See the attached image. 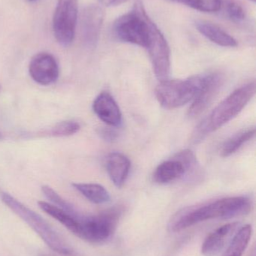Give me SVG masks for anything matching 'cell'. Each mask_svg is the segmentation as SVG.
I'll return each mask as SVG.
<instances>
[{
    "label": "cell",
    "instance_id": "cell-1",
    "mask_svg": "<svg viewBox=\"0 0 256 256\" xmlns=\"http://www.w3.org/2000/svg\"><path fill=\"white\" fill-rule=\"evenodd\" d=\"M252 202L246 196L227 197L202 206H192L177 212L170 220L168 230L180 232L195 224L213 219H231L248 214Z\"/></svg>",
    "mask_w": 256,
    "mask_h": 256
},
{
    "label": "cell",
    "instance_id": "cell-4",
    "mask_svg": "<svg viewBox=\"0 0 256 256\" xmlns=\"http://www.w3.org/2000/svg\"><path fill=\"white\" fill-rule=\"evenodd\" d=\"M123 214L121 207L107 209L95 215L80 214L74 234L93 244L106 243L114 236Z\"/></svg>",
    "mask_w": 256,
    "mask_h": 256
},
{
    "label": "cell",
    "instance_id": "cell-5",
    "mask_svg": "<svg viewBox=\"0 0 256 256\" xmlns=\"http://www.w3.org/2000/svg\"><path fill=\"white\" fill-rule=\"evenodd\" d=\"M151 21L142 2L137 1L130 12L116 20L113 24V34L121 42L147 49Z\"/></svg>",
    "mask_w": 256,
    "mask_h": 256
},
{
    "label": "cell",
    "instance_id": "cell-12",
    "mask_svg": "<svg viewBox=\"0 0 256 256\" xmlns=\"http://www.w3.org/2000/svg\"><path fill=\"white\" fill-rule=\"evenodd\" d=\"M240 224L237 222H229L216 228L210 233L201 246V254L204 256L219 255L228 244L231 242L234 234L238 231Z\"/></svg>",
    "mask_w": 256,
    "mask_h": 256
},
{
    "label": "cell",
    "instance_id": "cell-9",
    "mask_svg": "<svg viewBox=\"0 0 256 256\" xmlns=\"http://www.w3.org/2000/svg\"><path fill=\"white\" fill-rule=\"evenodd\" d=\"M223 84V76L219 73L202 75V82L188 110L189 117L196 118L204 112L219 94Z\"/></svg>",
    "mask_w": 256,
    "mask_h": 256
},
{
    "label": "cell",
    "instance_id": "cell-14",
    "mask_svg": "<svg viewBox=\"0 0 256 256\" xmlns=\"http://www.w3.org/2000/svg\"><path fill=\"white\" fill-rule=\"evenodd\" d=\"M106 168L111 182L120 188L127 180L131 168V162L126 155L120 152H113L106 160Z\"/></svg>",
    "mask_w": 256,
    "mask_h": 256
},
{
    "label": "cell",
    "instance_id": "cell-26",
    "mask_svg": "<svg viewBox=\"0 0 256 256\" xmlns=\"http://www.w3.org/2000/svg\"><path fill=\"white\" fill-rule=\"evenodd\" d=\"M98 134L99 136L107 142H114L118 137V132L113 127H101L98 129Z\"/></svg>",
    "mask_w": 256,
    "mask_h": 256
},
{
    "label": "cell",
    "instance_id": "cell-16",
    "mask_svg": "<svg viewBox=\"0 0 256 256\" xmlns=\"http://www.w3.org/2000/svg\"><path fill=\"white\" fill-rule=\"evenodd\" d=\"M185 170L183 164L173 156L158 166L153 174V179L160 184L170 183L184 178Z\"/></svg>",
    "mask_w": 256,
    "mask_h": 256
},
{
    "label": "cell",
    "instance_id": "cell-15",
    "mask_svg": "<svg viewBox=\"0 0 256 256\" xmlns=\"http://www.w3.org/2000/svg\"><path fill=\"white\" fill-rule=\"evenodd\" d=\"M198 31L207 39L225 48H234L237 46V42L231 34L227 33L219 26L207 20H198L195 22Z\"/></svg>",
    "mask_w": 256,
    "mask_h": 256
},
{
    "label": "cell",
    "instance_id": "cell-17",
    "mask_svg": "<svg viewBox=\"0 0 256 256\" xmlns=\"http://www.w3.org/2000/svg\"><path fill=\"white\" fill-rule=\"evenodd\" d=\"M38 204L45 213L64 226L72 234L75 233L78 225V216L81 214L78 212L75 214L69 213L66 210L46 202L39 201Z\"/></svg>",
    "mask_w": 256,
    "mask_h": 256
},
{
    "label": "cell",
    "instance_id": "cell-29",
    "mask_svg": "<svg viewBox=\"0 0 256 256\" xmlns=\"http://www.w3.org/2000/svg\"><path fill=\"white\" fill-rule=\"evenodd\" d=\"M249 1L252 2H254V3L255 2V0H249Z\"/></svg>",
    "mask_w": 256,
    "mask_h": 256
},
{
    "label": "cell",
    "instance_id": "cell-28",
    "mask_svg": "<svg viewBox=\"0 0 256 256\" xmlns=\"http://www.w3.org/2000/svg\"><path fill=\"white\" fill-rule=\"evenodd\" d=\"M3 138H4V136H3V134H2L1 132H0V141H1V140H3Z\"/></svg>",
    "mask_w": 256,
    "mask_h": 256
},
{
    "label": "cell",
    "instance_id": "cell-20",
    "mask_svg": "<svg viewBox=\"0 0 256 256\" xmlns=\"http://www.w3.org/2000/svg\"><path fill=\"white\" fill-rule=\"evenodd\" d=\"M255 135V128L245 130L237 132L231 138L227 140L222 144L220 150L221 156L223 158L231 156L237 152L243 144L252 140Z\"/></svg>",
    "mask_w": 256,
    "mask_h": 256
},
{
    "label": "cell",
    "instance_id": "cell-19",
    "mask_svg": "<svg viewBox=\"0 0 256 256\" xmlns=\"http://www.w3.org/2000/svg\"><path fill=\"white\" fill-rule=\"evenodd\" d=\"M72 186L87 200L94 204H104L111 200L108 191L99 184L74 183Z\"/></svg>",
    "mask_w": 256,
    "mask_h": 256
},
{
    "label": "cell",
    "instance_id": "cell-25",
    "mask_svg": "<svg viewBox=\"0 0 256 256\" xmlns=\"http://www.w3.org/2000/svg\"><path fill=\"white\" fill-rule=\"evenodd\" d=\"M42 191L44 195L46 196V198H48V200H50L54 206H57V207L66 210V212H69V213L75 214L78 212L71 203L66 201L63 197L60 196L59 195L54 189H52L51 186H48V185L42 186Z\"/></svg>",
    "mask_w": 256,
    "mask_h": 256
},
{
    "label": "cell",
    "instance_id": "cell-13",
    "mask_svg": "<svg viewBox=\"0 0 256 256\" xmlns=\"http://www.w3.org/2000/svg\"><path fill=\"white\" fill-rule=\"evenodd\" d=\"M93 110L99 120L110 127L118 128L122 124V112L113 96L102 92L95 99Z\"/></svg>",
    "mask_w": 256,
    "mask_h": 256
},
{
    "label": "cell",
    "instance_id": "cell-31",
    "mask_svg": "<svg viewBox=\"0 0 256 256\" xmlns=\"http://www.w3.org/2000/svg\"><path fill=\"white\" fill-rule=\"evenodd\" d=\"M0 90H1V85H0Z\"/></svg>",
    "mask_w": 256,
    "mask_h": 256
},
{
    "label": "cell",
    "instance_id": "cell-30",
    "mask_svg": "<svg viewBox=\"0 0 256 256\" xmlns=\"http://www.w3.org/2000/svg\"><path fill=\"white\" fill-rule=\"evenodd\" d=\"M28 1H30V2H35V1H36V0H28Z\"/></svg>",
    "mask_w": 256,
    "mask_h": 256
},
{
    "label": "cell",
    "instance_id": "cell-2",
    "mask_svg": "<svg viewBox=\"0 0 256 256\" xmlns=\"http://www.w3.org/2000/svg\"><path fill=\"white\" fill-rule=\"evenodd\" d=\"M255 94V82H251L234 90L206 117L192 132L194 144L202 141L207 135L217 130L235 118Z\"/></svg>",
    "mask_w": 256,
    "mask_h": 256
},
{
    "label": "cell",
    "instance_id": "cell-8",
    "mask_svg": "<svg viewBox=\"0 0 256 256\" xmlns=\"http://www.w3.org/2000/svg\"><path fill=\"white\" fill-rule=\"evenodd\" d=\"M155 76L160 81L168 80L171 69L169 46L159 27L153 20L150 25V42L147 48Z\"/></svg>",
    "mask_w": 256,
    "mask_h": 256
},
{
    "label": "cell",
    "instance_id": "cell-11",
    "mask_svg": "<svg viewBox=\"0 0 256 256\" xmlns=\"http://www.w3.org/2000/svg\"><path fill=\"white\" fill-rule=\"evenodd\" d=\"M103 20L104 12L99 6L92 4L83 10L80 20V31L86 44L92 46L97 43Z\"/></svg>",
    "mask_w": 256,
    "mask_h": 256
},
{
    "label": "cell",
    "instance_id": "cell-23",
    "mask_svg": "<svg viewBox=\"0 0 256 256\" xmlns=\"http://www.w3.org/2000/svg\"><path fill=\"white\" fill-rule=\"evenodd\" d=\"M181 4H186L192 8L200 12L213 13L220 10L222 6L221 0H172Z\"/></svg>",
    "mask_w": 256,
    "mask_h": 256
},
{
    "label": "cell",
    "instance_id": "cell-6",
    "mask_svg": "<svg viewBox=\"0 0 256 256\" xmlns=\"http://www.w3.org/2000/svg\"><path fill=\"white\" fill-rule=\"evenodd\" d=\"M202 82V76H191L186 80H165L156 88V97L165 109L181 108L192 102Z\"/></svg>",
    "mask_w": 256,
    "mask_h": 256
},
{
    "label": "cell",
    "instance_id": "cell-18",
    "mask_svg": "<svg viewBox=\"0 0 256 256\" xmlns=\"http://www.w3.org/2000/svg\"><path fill=\"white\" fill-rule=\"evenodd\" d=\"M252 236V226L245 225L239 228L222 256H243Z\"/></svg>",
    "mask_w": 256,
    "mask_h": 256
},
{
    "label": "cell",
    "instance_id": "cell-22",
    "mask_svg": "<svg viewBox=\"0 0 256 256\" xmlns=\"http://www.w3.org/2000/svg\"><path fill=\"white\" fill-rule=\"evenodd\" d=\"M81 129V126L75 121H63L43 132L44 135L54 137H66L77 134Z\"/></svg>",
    "mask_w": 256,
    "mask_h": 256
},
{
    "label": "cell",
    "instance_id": "cell-24",
    "mask_svg": "<svg viewBox=\"0 0 256 256\" xmlns=\"http://www.w3.org/2000/svg\"><path fill=\"white\" fill-rule=\"evenodd\" d=\"M227 16L234 22H241L246 16L244 8L237 0H221Z\"/></svg>",
    "mask_w": 256,
    "mask_h": 256
},
{
    "label": "cell",
    "instance_id": "cell-7",
    "mask_svg": "<svg viewBox=\"0 0 256 256\" xmlns=\"http://www.w3.org/2000/svg\"><path fill=\"white\" fill-rule=\"evenodd\" d=\"M78 18V0H58L54 18V37L63 46H69L75 38Z\"/></svg>",
    "mask_w": 256,
    "mask_h": 256
},
{
    "label": "cell",
    "instance_id": "cell-21",
    "mask_svg": "<svg viewBox=\"0 0 256 256\" xmlns=\"http://www.w3.org/2000/svg\"><path fill=\"white\" fill-rule=\"evenodd\" d=\"M174 158L183 164L185 170L184 176L188 177V178H195L201 172L199 164L192 150L189 149L181 150L176 154Z\"/></svg>",
    "mask_w": 256,
    "mask_h": 256
},
{
    "label": "cell",
    "instance_id": "cell-10",
    "mask_svg": "<svg viewBox=\"0 0 256 256\" xmlns=\"http://www.w3.org/2000/svg\"><path fill=\"white\" fill-rule=\"evenodd\" d=\"M29 72L32 79L42 86L54 84L60 74L57 60L48 52H40L32 58L29 66Z\"/></svg>",
    "mask_w": 256,
    "mask_h": 256
},
{
    "label": "cell",
    "instance_id": "cell-3",
    "mask_svg": "<svg viewBox=\"0 0 256 256\" xmlns=\"http://www.w3.org/2000/svg\"><path fill=\"white\" fill-rule=\"evenodd\" d=\"M1 200L3 204L25 222L42 238L50 249L59 255L75 256V251L39 214L29 208L7 192L1 194Z\"/></svg>",
    "mask_w": 256,
    "mask_h": 256
},
{
    "label": "cell",
    "instance_id": "cell-27",
    "mask_svg": "<svg viewBox=\"0 0 256 256\" xmlns=\"http://www.w3.org/2000/svg\"><path fill=\"white\" fill-rule=\"evenodd\" d=\"M128 0H99V3L102 6L110 7V6H119L122 3L126 2Z\"/></svg>",
    "mask_w": 256,
    "mask_h": 256
}]
</instances>
